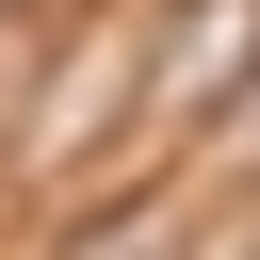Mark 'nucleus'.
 <instances>
[{"label": "nucleus", "instance_id": "obj_2", "mask_svg": "<svg viewBox=\"0 0 260 260\" xmlns=\"http://www.w3.org/2000/svg\"><path fill=\"white\" fill-rule=\"evenodd\" d=\"M114 98H130V32H114V49H81V65L49 81V114H32V162H81V146L114 130Z\"/></svg>", "mask_w": 260, "mask_h": 260}, {"label": "nucleus", "instance_id": "obj_1", "mask_svg": "<svg viewBox=\"0 0 260 260\" xmlns=\"http://www.w3.org/2000/svg\"><path fill=\"white\" fill-rule=\"evenodd\" d=\"M244 65H260V0H195V16H179V32L130 65V114H146V130H195V114H211Z\"/></svg>", "mask_w": 260, "mask_h": 260}]
</instances>
